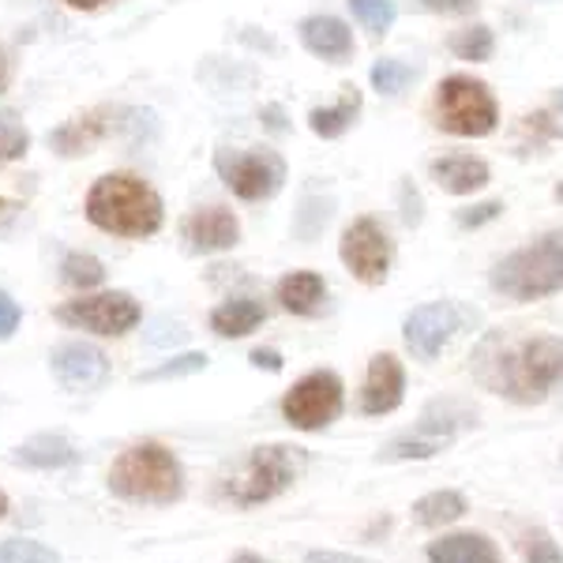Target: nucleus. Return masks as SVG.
<instances>
[{
	"label": "nucleus",
	"instance_id": "7",
	"mask_svg": "<svg viewBox=\"0 0 563 563\" xmlns=\"http://www.w3.org/2000/svg\"><path fill=\"white\" fill-rule=\"evenodd\" d=\"M474 417H477L474 410H466V406H459V402H432L410 432L395 435V440L379 451V459H387V462L435 459L440 451H448L451 443H455V435L462 429L474 424Z\"/></svg>",
	"mask_w": 563,
	"mask_h": 563
},
{
	"label": "nucleus",
	"instance_id": "25",
	"mask_svg": "<svg viewBox=\"0 0 563 563\" xmlns=\"http://www.w3.org/2000/svg\"><path fill=\"white\" fill-rule=\"evenodd\" d=\"M31 151V132L15 109H0V166L20 162Z\"/></svg>",
	"mask_w": 563,
	"mask_h": 563
},
{
	"label": "nucleus",
	"instance_id": "13",
	"mask_svg": "<svg viewBox=\"0 0 563 563\" xmlns=\"http://www.w3.org/2000/svg\"><path fill=\"white\" fill-rule=\"evenodd\" d=\"M49 368L65 390H95L106 384L109 357L90 342H65V346L53 350Z\"/></svg>",
	"mask_w": 563,
	"mask_h": 563
},
{
	"label": "nucleus",
	"instance_id": "37",
	"mask_svg": "<svg viewBox=\"0 0 563 563\" xmlns=\"http://www.w3.org/2000/svg\"><path fill=\"white\" fill-rule=\"evenodd\" d=\"M305 563H379L365 556H350V552H308Z\"/></svg>",
	"mask_w": 563,
	"mask_h": 563
},
{
	"label": "nucleus",
	"instance_id": "19",
	"mask_svg": "<svg viewBox=\"0 0 563 563\" xmlns=\"http://www.w3.org/2000/svg\"><path fill=\"white\" fill-rule=\"evenodd\" d=\"M429 563H499V549L485 533H448L429 544Z\"/></svg>",
	"mask_w": 563,
	"mask_h": 563
},
{
	"label": "nucleus",
	"instance_id": "5",
	"mask_svg": "<svg viewBox=\"0 0 563 563\" xmlns=\"http://www.w3.org/2000/svg\"><path fill=\"white\" fill-rule=\"evenodd\" d=\"M305 451L289 448V443H267V448H252L244 466L230 481H222V499L233 507H260L275 499L301 477Z\"/></svg>",
	"mask_w": 563,
	"mask_h": 563
},
{
	"label": "nucleus",
	"instance_id": "24",
	"mask_svg": "<svg viewBox=\"0 0 563 563\" xmlns=\"http://www.w3.org/2000/svg\"><path fill=\"white\" fill-rule=\"evenodd\" d=\"M462 515H466V499H462V493H451V488H443V493H429L413 504V519L421 526H429V530H435V526H448V522H459Z\"/></svg>",
	"mask_w": 563,
	"mask_h": 563
},
{
	"label": "nucleus",
	"instance_id": "26",
	"mask_svg": "<svg viewBox=\"0 0 563 563\" xmlns=\"http://www.w3.org/2000/svg\"><path fill=\"white\" fill-rule=\"evenodd\" d=\"M451 53H455L459 60H481L493 57V31L488 26H466V31H455L451 34Z\"/></svg>",
	"mask_w": 563,
	"mask_h": 563
},
{
	"label": "nucleus",
	"instance_id": "16",
	"mask_svg": "<svg viewBox=\"0 0 563 563\" xmlns=\"http://www.w3.org/2000/svg\"><path fill=\"white\" fill-rule=\"evenodd\" d=\"M301 42L308 53L331 60V65H342V60L353 57V34L350 26L334 15H312V20L301 23Z\"/></svg>",
	"mask_w": 563,
	"mask_h": 563
},
{
	"label": "nucleus",
	"instance_id": "1",
	"mask_svg": "<svg viewBox=\"0 0 563 563\" xmlns=\"http://www.w3.org/2000/svg\"><path fill=\"white\" fill-rule=\"evenodd\" d=\"M477 379L511 402L533 406L563 376V339L556 334H488L474 357Z\"/></svg>",
	"mask_w": 563,
	"mask_h": 563
},
{
	"label": "nucleus",
	"instance_id": "27",
	"mask_svg": "<svg viewBox=\"0 0 563 563\" xmlns=\"http://www.w3.org/2000/svg\"><path fill=\"white\" fill-rule=\"evenodd\" d=\"M346 4L353 8V15L361 20V26L372 34H387L398 15V0H346Z\"/></svg>",
	"mask_w": 563,
	"mask_h": 563
},
{
	"label": "nucleus",
	"instance_id": "36",
	"mask_svg": "<svg viewBox=\"0 0 563 563\" xmlns=\"http://www.w3.org/2000/svg\"><path fill=\"white\" fill-rule=\"evenodd\" d=\"M15 327H20V305H15L4 289H0V342L12 339Z\"/></svg>",
	"mask_w": 563,
	"mask_h": 563
},
{
	"label": "nucleus",
	"instance_id": "32",
	"mask_svg": "<svg viewBox=\"0 0 563 563\" xmlns=\"http://www.w3.org/2000/svg\"><path fill=\"white\" fill-rule=\"evenodd\" d=\"M207 368V353H185V357H174L166 365L143 372V384H158V379H177V376H196V372Z\"/></svg>",
	"mask_w": 563,
	"mask_h": 563
},
{
	"label": "nucleus",
	"instance_id": "34",
	"mask_svg": "<svg viewBox=\"0 0 563 563\" xmlns=\"http://www.w3.org/2000/svg\"><path fill=\"white\" fill-rule=\"evenodd\" d=\"M504 211V203H477V207H466V211H459V225L462 230H477V225H485V222H493V218Z\"/></svg>",
	"mask_w": 563,
	"mask_h": 563
},
{
	"label": "nucleus",
	"instance_id": "4",
	"mask_svg": "<svg viewBox=\"0 0 563 563\" xmlns=\"http://www.w3.org/2000/svg\"><path fill=\"white\" fill-rule=\"evenodd\" d=\"M493 289L511 301H541L563 289V230L544 233L541 241L526 244L496 263Z\"/></svg>",
	"mask_w": 563,
	"mask_h": 563
},
{
	"label": "nucleus",
	"instance_id": "3",
	"mask_svg": "<svg viewBox=\"0 0 563 563\" xmlns=\"http://www.w3.org/2000/svg\"><path fill=\"white\" fill-rule=\"evenodd\" d=\"M109 493L132 499V504H177L185 496V470L174 451L162 443H135V448L121 451V459L109 470Z\"/></svg>",
	"mask_w": 563,
	"mask_h": 563
},
{
	"label": "nucleus",
	"instance_id": "33",
	"mask_svg": "<svg viewBox=\"0 0 563 563\" xmlns=\"http://www.w3.org/2000/svg\"><path fill=\"white\" fill-rule=\"evenodd\" d=\"M331 207H334L331 199H305L301 211H297V238L312 241L327 225V218H331Z\"/></svg>",
	"mask_w": 563,
	"mask_h": 563
},
{
	"label": "nucleus",
	"instance_id": "10",
	"mask_svg": "<svg viewBox=\"0 0 563 563\" xmlns=\"http://www.w3.org/2000/svg\"><path fill=\"white\" fill-rule=\"evenodd\" d=\"M57 320L90 334H124L140 323V305L132 294H95L57 308Z\"/></svg>",
	"mask_w": 563,
	"mask_h": 563
},
{
	"label": "nucleus",
	"instance_id": "39",
	"mask_svg": "<svg viewBox=\"0 0 563 563\" xmlns=\"http://www.w3.org/2000/svg\"><path fill=\"white\" fill-rule=\"evenodd\" d=\"M252 365L267 368V372H282V357L275 350H256V353H252Z\"/></svg>",
	"mask_w": 563,
	"mask_h": 563
},
{
	"label": "nucleus",
	"instance_id": "9",
	"mask_svg": "<svg viewBox=\"0 0 563 563\" xmlns=\"http://www.w3.org/2000/svg\"><path fill=\"white\" fill-rule=\"evenodd\" d=\"M282 413L294 429L320 432L342 413V379L334 372H312L297 379L294 390L282 398Z\"/></svg>",
	"mask_w": 563,
	"mask_h": 563
},
{
	"label": "nucleus",
	"instance_id": "30",
	"mask_svg": "<svg viewBox=\"0 0 563 563\" xmlns=\"http://www.w3.org/2000/svg\"><path fill=\"white\" fill-rule=\"evenodd\" d=\"M0 563H60V556L42 541L12 538V541L0 544Z\"/></svg>",
	"mask_w": 563,
	"mask_h": 563
},
{
	"label": "nucleus",
	"instance_id": "28",
	"mask_svg": "<svg viewBox=\"0 0 563 563\" xmlns=\"http://www.w3.org/2000/svg\"><path fill=\"white\" fill-rule=\"evenodd\" d=\"M413 79H417V68H410L406 60H379V65L372 68V87H376L379 95H402Z\"/></svg>",
	"mask_w": 563,
	"mask_h": 563
},
{
	"label": "nucleus",
	"instance_id": "31",
	"mask_svg": "<svg viewBox=\"0 0 563 563\" xmlns=\"http://www.w3.org/2000/svg\"><path fill=\"white\" fill-rule=\"evenodd\" d=\"M519 552L526 563H563L560 544L552 541L549 530H522L519 533Z\"/></svg>",
	"mask_w": 563,
	"mask_h": 563
},
{
	"label": "nucleus",
	"instance_id": "12",
	"mask_svg": "<svg viewBox=\"0 0 563 563\" xmlns=\"http://www.w3.org/2000/svg\"><path fill=\"white\" fill-rule=\"evenodd\" d=\"M462 320H466V312H462L455 301L421 305L406 316L402 339H406V346H410V353L417 361H432L435 353H440L462 331Z\"/></svg>",
	"mask_w": 563,
	"mask_h": 563
},
{
	"label": "nucleus",
	"instance_id": "14",
	"mask_svg": "<svg viewBox=\"0 0 563 563\" xmlns=\"http://www.w3.org/2000/svg\"><path fill=\"white\" fill-rule=\"evenodd\" d=\"M180 233H185V241H188V252H196V256H214V252H225L238 244L241 225H238V218H233V211H225V207H203V211H192L185 218Z\"/></svg>",
	"mask_w": 563,
	"mask_h": 563
},
{
	"label": "nucleus",
	"instance_id": "21",
	"mask_svg": "<svg viewBox=\"0 0 563 563\" xmlns=\"http://www.w3.org/2000/svg\"><path fill=\"white\" fill-rule=\"evenodd\" d=\"M109 113H87V117H76V121H68V124H60L57 132L49 135V147L57 151V154H65V158H76V154H87L90 147H95L98 140L109 132V121H106Z\"/></svg>",
	"mask_w": 563,
	"mask_h": 563
},
{
	"label": "nucleus",
	"instance_id": "18",
	"mask_svg": "<svg viewBox=\"0 0 563 563\" xmlns=\"http://www.w3.org/2000/svg\"><path fill=\"white\" fill-rule=\"evenodd\" d=\"M76 459H79L76 443L65 440V435H53V432L34 435V440H26L12 451L15 466H31V470H60V466H71Z\"/></svg>",
	"mask_w": 563,
	"mask_h": 563
},
{
	"label": "nucleus",
	"instance_id": "20",
	"mask_svg": "<svg viewBox=\"0 0 563 563\" xmlns=\"http://www.w3.org/2000/svg\"><path fill=\"white\" fill-rule=\"evenodd\" d=\"M327 301V282L316 271H294L278 282V305L294 316H316Z\"/></svg>",
	"mask_w": 563,
	"mask_h": 563
},
{
	"label": "nucleus",
	"instance_id": "15",
	"mask_svg": "<svg viewBox=\"0 0 563 563\" xmlns=\"http://www.w3.org/2000/svg\"><path fill=\"white\" fill-rule=\"evenodd\" d=\"M402 390H406L402 365H398L390 353H376V357L368 361V379H365V390H361V410L368 417L398 410V406H402Z\"/></svg>",
	"mask_w": 563,
	"mask_h": 563
},
{
	"label": "nucleus",
	"instance_id": "41",
	"mask_svg": "<svg viewBox=\"0 0 563 563\" xmlns=\"http://www.w3.org/2000/svg\"><path fill=\"white\" fill-rule=\"evenodd\" d=\"M8 87H12V53L0 45V95H4Z\"/></svg>",
	"mask_w": 563,
	"mask_h": 563
},
{
	"label": "nucleus",
	"instance_id": "44",
	"mask_svg": "<svg viewBox=\"0 0 563 563\" xmlns=\"http://www.w3.org/2000/svg\"><path fill=\"white\" fill-rule=\"evenodd\" d=\"M233 563H267V560H260L256 552H241V556H233Z\"/></svg>",
	"mask_w": 563,
	"mask_h": 563
},
{
	"label": "nucleus",
	"instance_id": "23",
	"mask_svg": "<svg viewBox=\"0 0 563 563\" xmlns=\"http://www.w3.org/2000/svg\"><path fill=\"white\" fill-rule=\"evenodd\" d=\"M357 113H361V90L346 87V90H342L339 106L312 109V113H308V124H312V132L323 135V140H339V135L353 124V117H357Z\"/></svg>",
	"mask_w": 563,
	"mask_h": 563
},
{
	"label": "nucleus",
	"instance_id": "43",
	"mask_svg": "<svg viewBox=\"0 0 563 563\" xmlns=\"http://www.w3.org/2000/svg\"><path fill=\"white\" fill-rule=\"evenodd\" d=\"M65 4H71V8H84V12H90V8L106 4V0H65Z\"/></svg>",
	"mask_w": 563,
	"mask_h": 563
},
{
	"label": "nucleus",
	"instance_id": "2",
	"mask_svg": "<svg viewBox=\"0 0 563 563\" xmlns=\"http://www.w3.org/2000/svg\"><path fill=\"white\" fill-rule=\"evenodd\" d=\"M87 218L117 238H151L162 230V199L135 174H106L87 192Z\"/></svg>",
	"mask_w": 563,
	"mask_h": 563
},
{
	"label": "nucleus",
	"instance_id": "6",
	"mask_svg": "<svg viewBox=\"0 0 563 563\" xmlns=\"http://www.w3.org/2000/svg\"><path fill=\"white\" fill-rule=\"evenodd\" d=\"M499 121L496 98L481 79L474 76H448L435 87V124L451 135H488Z\"/></svg>",
	"mask_w": 563,
	"mask_h": 563
},
{
	"label": "nucleus",
	"instance_id": "42",
	"mask_svg": "<svg viewBox=\"0 0 563 563\" xmlns=\"http://www.w3.org/2000/svg\"><path fill=\"white\" fill-rule=\"evenodd\" d=\"M263 121H267V129L271 132H286V121H282V109L278 106H267V109H263Z\"/></svg>",
	"mask_w": 563,
	"mask_h": 563
},
{
	"label": "nucleus",
	"instance_id": "35",
	"mask_svg": "<svg viewBox=\"0 0 563 563\" xmlns=\"http://www.w3.org/2000/svg\"><path fill=\"white\" fill-rule=\"evenodd\" d=\"M424 12H440V15H470L477 12V0H417Z\"/></svg>",
	"mask_w": 563,
	"mask_h": 563
},
{
	"label": "nucleus",
	"instance_id": "38",
	"mask_svg": "<svg viewBox=\"0 0 563 563\" xmlns=\"http://www.w3.org/2000/svg\"><path fill=\"white\" fill-rule=\"evenodd\" d=\"M402 218H406V225H417L421 222V196L410 192V185H402Z\"/></svg>",
	"mask_w": 563,
	"mask_h": 563
},
{
	"label": "nucleus",
	"instance_id": "17",
	"mask_svg": "<svg viewBox=\"0 0 563 563\" xmlns=\"http://www.w3.org/2000/svg\"><path fill=\"white\" fill-rule=\"evenodd\" d=\"M432 180L443 192L470 196L488 185V166L481 158H474V154H448V158L432 162Z\"/></svg>",
	"mask_w": 563,
	"mask_h": 563
},
{
	"label": "nucleus",
	"instance_id": "40",
	"mask_svg": "<svg viewBox=\"0 0 563 563\" xmlns=\"http://www.w3.org/2000/svg\"><path fill=\"white\" fill-rule=\"evenodd\" d=\"M20 211H23V207L15 203V199H4V196H0V230H4V225H12L15 218H20Z\"/></svg>",
	"mask_w": 563,
	"mask_h": 563
},
{
	"label": "nucleus",
	"instance_id": "45",
	"mask_svg": "<svg viewBox=\"0 0 563 563\" xmlns=\"http://www.w3.org/2000/svg\"><path fill=\"white\" fill-rule=\"evenodd\" d=\"M4 515H8V496L0 493V519H4Z\"/></svg>",
	"mask_w": 563,
	"mask_h": 563
},
{
	"label": "nucleus",
	"instance_id": "8",
	"mask_svg": "<svg viewBox=\"0 0 563 563\" xmlns=\"http://www.w3.org/2000/svg\"><path fill=\"white\" fill-rule=\"evenodd\" d=\"M214 169L225 180V188L233 196L249 199V203L271 199L282 188V180H286V162L267 147H218Z\"/></svg>",
	"mask_w": 563,
	"mask_h": 563
},
{
	"label": "nucleus",
	"instance_id": "29",
	"mask_svg": "<svg viewBox=\"0 0 563 563\" xmlns=\"http://www.w3.org/2000/svg\"><path fill=\"white\" fill-rule=\"evenodd\" d=\"M60 271H65V282L71 289H95L98 282L106 278L102 263L95 256H87V252H71V256L60 263Z\"/></svg>",
	"mask_w": 563,
	"mask_h": 563
},
{
	"label": "nucleus",
	"instance_id": "11",
	"mask_svg": "<svg viewBox=\"0 0 563 563\" xmlns=\"http://www.w3.org/2000/svg\"><path fill=\"white\" fill-rule=\"evenodd\" d=\"M339 256L353 271V278L368 282V286H379L390 271V238L376 218H357V222L342 233Z\"/></svg>",
	"mask_w": 563,
	"mask_h": 563
},
{
	"label": "nucleus",
	"instance_id": "22",
	"mask_svg": "<svg viewBox=\"0 0 563 563\" xmlns=\"http://www.w3.org/2000/svg\"><path fill=\"white\" fill-rule=\"evenodd\" d=\"M267 320V308H263L256 297H238V301H225L211 312V331L222 334V339H244L256 327Z\"/></svg>",
	"mask_w": 563,
	"mask_h": 563
}]
</instances>
